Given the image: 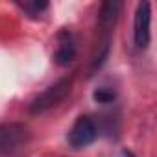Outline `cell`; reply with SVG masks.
Segmentation results:
<instances>
[{
  "mask_svg": "<svg viewBox=\"0 0 157 157\" xmlns=\"http://www.w3.org/2000/svg\"><path fill=\"white\" fill-rule=\"evenodd\" d=\"M74 56H76V43L68 33H65L63 41L59 43V48L56 52V61L59 65H67V63H70L74 59Z\"/></svg>",
  "mask_w": 157,
  "mask_h": 157,
  "instance_id": "5b68a950",
  "label": "cell"
},
{
  "mask_svg": "<svg viewBox=\"0 0 157 157\" xmlns=\"http://www.w3.org/2000/svg\"><path fill=\"white\" fill-rule=\"evenodd\" d=\"M98 137V126L91 117H80L68 131V144L76 150L93 144Z\"/></svg>",
  "mask_w": 157,
  "mask_h": 157,
  "instance_id": "3957f363",
  "label": "cell"
},
{
  "mask_svg": "<svg viewBox=\"0 0 157 157\" xmlns=\"http://www.w3.org/2000/svg\"><path fill=\"white\" fill-rule=\"evenodd\" d=\"M94 100L100 102V104H109L115 100V91L109 89V87H100L96 93H94Z\"/></svg>",
  "mask_w": 157,
  "mask_h": 157,
  "instance_id": "ba28073f",
  "label": "cell"
},
{
  "mask_svg": "<svg viewBox=\"0 0 157 157\" xmlns=\"http://www.w3.org/2000/svg\"><path fill=\"white\" fill-rule=\"evenodd\" d=\"M118 11H120V4L118 2H105L102 4V10H100V26L109 32L118 17Z\"/></svg>",
  "mask_w": 157,
  "mask_h": 157,
  "instance_id": "8992f818",
  "label": "cell"
},
{
  "mask_svg": "<svg viewBox=\"0 0 157 157\" xmlns=\"http://www.w3.org/2000/svg\"><path fill=\"white\" fill-rule=\"evenodd\" d=\"M19 8L26 11L30 17H37L48 10V2H24V4H19Z\"/></svg>",
  "mask_w": 157,
  "mask_h": 157,
  "instance_id": "52a82bcc",
  "label": "cell"
},
{
  "mask_svg": "<svg viewBox=\"0 0 157 157\" xmlns=\"http://www.w3.org/2000/svg\"><path fill=\"white\" fill-rule=\"evenodd\" d=\"M30 140V129L24 124L10 122L0 124V157L11 155L24 148Z\"/></svg>",
  "mask_w": 157,
  "mask_h": 157,
  "instance_id": "7a4b0ae2",
  "label": "cell"
},
{
  "mask_svg": "<svg viewBox=\"0 0 157 157\" xmlns=\"http://www.w3.org/2000/svg\"><path fill=\"white\" fill-rule=\"evenodd\" d=\"M151 6L150 2H142L137 6L135 21H133V39L137 48H146L151 39Z\"/></svg>",
  "mask_w": 157,
  "mask_h": 157,
  "instance_id": "277c9868",
  "label": "cell"
},
{
  "mask_svg": "<svg viewBox=\"0 0 157 157\" xmlns=\"http://www.w3.org/2000/svg\"><path fill=\"white\" fill-rule=\"evenodd\" d=\"M72 89V78H63V80L56 82L54 85H50L48 89H44L32 104H30V111L33 115H39V113H44L52 107H56L57 104H61L68 93Z\"/></svg>",
  "mask_w": 157,
  "mask_h": 157,
  "instance_id": "6da1fadb",
  "label": "cell"
}]
</instances>
